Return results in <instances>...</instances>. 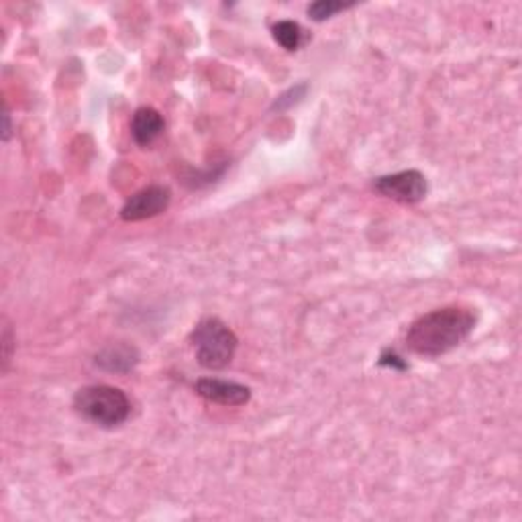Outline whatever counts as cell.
<instances>
[{"mask_svg": "<svg viewBox=\"0 0 522 522\" xmlns=\"http://www.w3.org/2000/svg\"><path fill=\"white\" fill-rule=\"evenodd\" d=\"M475 314L461 306H445L421 316L410 325L406 343L418 355L439 357L449 353L472 335Z\"/></svg>", "mask_w": 522, "mask_h": 522, "instance_id": "cell-1", "label": "cell"}, {"mask_svg": "<svg viewBox=\"0 0 522 522\" xmlns=\"http://www.w3.org/2000/svg\"><path fill=\"white\" fill-rule=\"evenodd\" d=\"M73 408L90 421L105 429L119 426L129 418L131 402L123 389L113 386H86L73 396Z\"/></svg>", "mask_w": 522, "mask_h": 522, "instance_id": "cell-2", "label": "cell"}, {"mask_svg": "<svg viewBox=\"0 0 522 522\" xmlns=\"http://www.w3.org/2000/svg\"><path fill=\"white\" fill-rule=\"evenodd\" d=\"M193 345L198 364L207 370H223L237 351V337L218 319H204L196 325Z\"/></svg>", "mask_w": 522, "mask_h": 522, "instance_id": "cell-3", "label": "cell"}, {"mask_svg": "<svg viewBox=\"0 0 522 522\" xmlns=\"http://www.w3.org/2000/svg\"><path fill=\"white\" fill-rule=\"evenodd\" d=\"M373 190L396 202L416 204L426 196V178L416 170L389 174L373 182Z\"/></svg>", "mask_w": 522, "mask_h": 522, "instance_id": "cell-4", "label": "cell"}, {"mask_svg": "<svg viewBox=\"0 0 522 522\" xmlns=\"http://www.w3.org/2000/svg\"><path fill=\"white\" fill-rule=\"evenodd\" d=\"M172 202V193L166 186H150L139 190L124 202L121 210V218L127 223H137V220L153 218L166 212Z\"/></svg>", "mask_w": 522, "mask_h": 522, "instance_id": "cell-5", "label": "cell"}, {"mask_svg": "<svg viewBox=\"0 0 522 522\" xmlns=\"http://www.w3.org/2000/svg\"><path fill=\"white\" fill-rule=\"evenodd\" d=\"M196 394L204 400L220 404V406H241L252 398V389L237 381H227L217 378H202L196 381Z\"/></svg>", "mask_w": 522, "mask_h": 522, "instance_id": "cell-6", "label": "cell"}, {"mask_svg": "<svg viewBox=\"0 0 522 522\" xmlns=\"http://www.w3.org/2000/svg\"><path fill=\"white\" fill-rule=\"evenodd\" d=\"M161 131H164V116L156 108L141 107L135 110L133 121H131V133H133L137 145H151L161 135Z\"/></svg>", "mask_w": 522, "mask_h": 522, "instance_id": "cell-7", "label": "cell"}, {"mask_svg": "<svg viewBox=\"0 0 522 522\" xmlns=\"http://www.w3.org/2000/svg\"><path fill=\"white\" fill-rule=\"evenodd\" d=\"M137 359L139 355L135 347H129V345H115V347H107L105 351L98 353L97 364L107 372L124 373V372L133 370Z\"/></svg>", "mask_w": 522, "mask_h": 522, "instance_id": "cell-8", "label": "cell"}, {"mask_svg": "<svg viewBox=\"0 0 522 522\" xmlns=\"http://www.w3.org/2000/svg\"><path fill=\"white\" fill-rule=\"evenodd\" d=\"M303 37L304 31L303 27L294 21H279L278 25H274V39L288 51H296L300 46H303Z\"/></svg>", "mask_w": 522, "mask_h": 522, "instance_id": "cell-9", "label": "cell"}, {"mask_svg": "<svg viewBox=\"0 0 522 522\" xmlns=\"http://www.w3.org/2000/svg\"><path fill=\"white\" fill-rule=\"evenodd\" d=\"M349 6L351 4L337 3V0H319V3H314V4L308 6V17H311L312 21H319V23H321V21L330 19L335 13L349 9Z\"/></svg>", "mask_w": 522, "mask_h": 522, "instance_id": "cell-10", "label": "cell"}, {"mask_svg": "<svg viewBox=\"0 0 522 522\" xmlns=\"http://www.w3.org/2000/svg\"><path fill=\"white\" fill-rule=\"evenodd\" d=\"M380 365H389V367H398V370H406V364L400 362V357L398 355H389V353H384L380 359Z\"/></svg>", "mask_w": 522, "mask_h": 522, "instance_id": "cell-11", "label": "cell"}, {"mask_svg": "<svg viewBox=\"0 0 522 522\" xmlns=\"http://www.w3.org/2000/svg\"><path fill=\"white\" fill-rule=\"evenodd\" d=\"M3 341H4V347H6V351H4V370H6V364L11 362V351H9V347H11V330L9 329H4Z\"/></svg>", "mask_w": 522, "mask_h": 522, "instance_id": "cell-12", "label": "cell"}, {"mask_svg": "<svg viewBox=\"0 0 522 522\" xmlns=\"http://www.w3.org/2000/svg\"><path fill=\"white\" fill-rule=\"evenodd\" d=\"M3 119H4L3 139H4V141H9V137H11V115H9V110H6V108H4V115H3Z\"/></svg>", "mask_w": 522, "mask_h": 522, "instance_id": "cell-13", "label": "cell"}]
</instances>
